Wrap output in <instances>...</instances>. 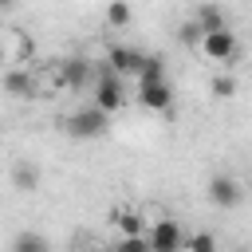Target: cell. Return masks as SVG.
<instances>
[{"instance_id":"1","label":"cell","mask_w":252,"mask_h":252,"mask_svg":"<svg viewBox=\"0 0 252 252\" xmlns=\"http://www.w3.org/2000/svg\"><path fill=\"white\" fill-rule=\"evenodd\" d=\"M122 102H126V83H122V75H114L106 63L94 67V106H98L102 114H114Z\"/></svg>"},{"instance_id":"2","label":"cell","mask_w":252,"mask_h":252,"mask_svg":"<svg viewBox=\"0 0 252 252\" xmlns=\"http://www.w3.org/2000/svg\"><path fill=\"white\" fill-rule=\"evenodd\" d=\"M106 126H110V114H102L94 102H87V106H79L75 114L63 118V130H67L71 138H102Z\"/></svg>"},{"instance_id":"4","label":"cell","mask_w":252,"mask_h":252,"mask_svg":"<svg viewBox=\"0 0 252 252\" xmlns=\"http://www.w3.org/2000/svg\"><path fill=\"white\" fill-rule=\"evenodd\" d=\"M146 51H138V47H126V43H114L110 51H106V67L114 71V75H142V67H146Z\"/></svg>"},{"instance_id":"18","label":"cell","mask_w":252,"mask_h":252,"mask_svg":"<svg viewBox=\"0 0 252 252\" xmlns=\"http://www.w3.org/2000/svg\"><path fill=\"white\" fill-rule=\"evenodd\" d=\"M114 252H150V240L146 236H122Z\"/></svg>"},{"instance_id":"21","label":"cell","mask_w":252,"mask_h":252,"mask_svg":"<svg viewBox=\"0 0 252 252\" xmlns=\"http://www.w3.org/2000/svg\"><path fill=\"white\" fill-rule=\"evenodd\" d=\"M79 252H98V248H79Z\"/></svg>"},{"instance_id":"17","label":"cell","mask_w":252,"mask_h":252,"mask_svg":"<svg viewBox=\"0 0 252 252\" xmlns=\"http://www.w3.org/2000/svg\"><path fill=\"white\" fill-rule=\"evenodd\" d=\"M209 91H213L217 98H232V94H236V79H232V75H217Z\"/></svg>"},{"instance_id":"7","label":"cell","mask_w":252,"mask_h":252,"mask_svg":"<svg viewBox=\"0 0 252 252\" xmlns=\"http://www.w3.org/2000/svg\"><path fill=\"white\" fill-rule=\"evenodd\" d=\"M201 51L213 59V63H228L232 55H236V32H209L205 39H201Z\"/></svg>"},{"instance_id":"5","label":"cell","mask_w":252,"mask_h":252,"mask_svg":"<svg viewBox=\"0 0 252 252\" xmlns=\"http://www.w3.org/2000/svg\"><path fill=\"white\" fill-rule=\"evenodd\" d=\"M91 79H94V67H91V59H83V55H71V59H63V63L55 67V83L67 87V91H79V87H87Z\"/></svg>"},{"instance_id":"9","label":"cell","mask_w":252,"mask_h":252,"mask_svg":"<svg viewBox=\"0 0 252 252\" xmlns=\"http://www.w3.org/2000/svg\"><path fill=\"white\" fill-rule=\"evenodd\" d=\"M138 102H142L146 110H169V102H173V91H169V83L138 87Z\"/></svg>"},{"instance_id":"3","label":"cell","mask_w":252,"mask_h":252,"mask_svg":"<svg viewBox=\"0 0 252 252\" xmlns=\"http://www.w3.org/2000/svg\"><path fill=\"white\" fill-rule=\"evenodd\" d=\"M146 240H150V252H181V248H185V232H181V224L169 220V217L154 220Z\"/></svg>"},{"instance_id":"16","label":"cell","mask_w":252,"mask_h":252,"mask_svg":"<svg viewBox=\"0 0 252 252\" xmlns=\"http://www.w3.org/2000/svg\"><path fill=\"white\" fill-rule=\"evenodd\" d=\"M130 20H134L130 4H110V8H106V24H110V28H126Z\"/></svg>"},{"instance_id":"15","label":"cell","mask_w":252,"mask_h":252,"mask_svg":"<svg viewBox=\"0 0 252 252\" xmlns=\"http://www.w3.org/2000/svg\"><path fill=\"white\" fill-rule=\"evenodd\" d=\"M118 228H122V236H142L146 220H142V213H118Z\"/></svg>"},{"instance_id":"11","label":"cell","mask_w":252,"mask_h":252,"mask_svg":"<svg viewBox=\"0 0 252 252\" xmlns=\"http://www.w3.org/2000/svg\"><path fill=\"white\" fill-rule=\"evenodd\" d=\"M193 20L201 24V32H205V35H209V32H224V28H228V20H224V12H220L217 4H201Z\"/></svg>"},{"instance_id":"10","label":"cell","mask_w":252,"mask_h":252,"mask_svg":"<svg viewBox=\"0 0 252 252\" xmlns=\"http://www.w3.org/2000/svg\"><path fill=\"white\" fill-rule=\"evenodd\" d=\"M12 185L20 193H35L39 189V165L35 161H16L12 165Z\"/></svg>"},{"instance_id":"6","label":"cell","mask_w":252,"mask_h":252,"mask_svg":"<svg viewBox=\"0 0 252 252\" xmlns=\"http://www.w3.org/2000/svg\"><path fill=\"white\" fill-rule=\"evenodd\" d=\"M209 201H213L217 209H236V205L244 201V189H240V181H236V177L217 173V177L209 181Z\"/></svg>"},{"instance_id":"8","label":"cell","mask_w":252,"mask_h":252,"mask_svg":"<svg viewBox=\"0 0 252 252\" xmlns=\"http://www.w3.org/2000/svg\"><path fill=\"white\" fill-rule=\"evenodd\" d=\"M0 87H4V94H12V98H35V75H32L28 67H8V71L0 75Z\"/></svg>"},{"instance_id":"13","label":"cell","mask_w":252,"mask_h":252,"mask_svg":"<svg viewBox=\"0 0 252 252\" xmlns=\"http://www.w3.org/2000/svg\"><path fill=\"white\" fill-rule=\"evenodd\" d=\"M154 83H165V59L161 55H150L142 75H138V87H154Z\"/></svg>"},{"instance_id":"20","label":"cell","mask_w":252,"mask_h":252,"mask_svg":"<svg viewBox=\"0 0 252 252\" xmlns=\"http://www.w3.org/2000/svg\"><path fill=\"white\" fill-rule=\"evenodd\" d=\"M0 63H4V39H0Z\"/></svg>"},{"instance_id":"12","label":"cell","mask_w":252,"mask_h":252,"mask_svg":"<svg viewBox=\"0 0 252 252\" xmlns=\"http://www.w3.org/2000/svg\"><path fill=\"white\" fill-rule=\"evenodd\" d=\"M12 252H51V244H47V236L43 232H20L16 240H12Z\"/></svg>"},{"instance_id":"19","label":"cell","mask_w":252,"mask_h":252,"mask_svg":"<svg viewBox=\"0 0 252 252\" xmlns=\"http://www.w3.org/2000/svg\"><path fill=\"white\" fill-rule=\"evenodd\" d=\"M177 35H181L185 43H201V39H205V32H201V24H197V20H189V24H181V32H177Z\"/></svg>"},{"instance_id":"14","label":"cell","mask_w":252,"mask_h":252,"mask_svg":"<svg viewBox=\"0 0 252 252\" xmlns=\"http://www.w3.org/2000/svg\"><path fill=\"white\" fill-rule=\"evenodd\" d=\"M185 248L189 252H217V236L213 232H189L185 236Z\"/></svg>"}]
</instances>
